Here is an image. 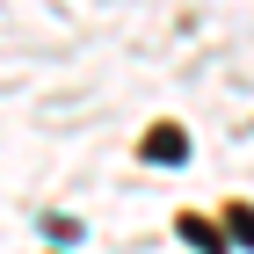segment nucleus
Listing matches in <instances>:
<instances>
[{
	"label": "nucleus",
	"mask_w": 254,
	"mask_h": 254,
	"mask_svg": "<svg viewBox=\"0 0 254 254\" xmlns=\"http://www.w3.org/2000/svg\"><path fill=\"white\" fill-rule=\"evenodd\" d=\"M175 233L189 240L196 254H225V240H218V225H211V218H196V211H182V225H175Z\"/></svg>",
	"instance_id": "f03ea898"
},
{
	"label": "nucleus",
	"mask_w": 254,
	"mask_h": 254,
	"mask_svg": "<svg viewBox=\"0 0 254 254\" xmlns=\"http://www.w3.org/2000/svg\"><path fill=\"white\" fill-rule=\"evenodd\" d=\"M225 225H233L240 247H254V211H247V203H233V211H225Z\"/></svg>",
	"instance_id": "7ed1b4c3"
},
{
	"label": "nucleus",
	"mask_w": 254,
	"mask_h": 254,
	"mask_svg": "<svg viewBox=\"0 0 254 254\" xmlns=\"http://www.w3.org/2000/svg\"><path fill=\"white\" fill-rule=\"evenodd\" d=\"M138 153L153 160V167H182V160H189V138H182L175 124H160V131H145V145H138Z\"/></svg>",
	"instance_id": "f257e3e1"
}]
</instances>
